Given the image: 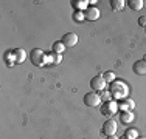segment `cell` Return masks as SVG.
I'll return each mask as SVG.
<instances>
[{"label":"cell","instance_id":"cell-2","mask_svg":"<svg viewBox=\"0 0 146 139\" xmlns=\"http://www.w3.org/2000/svg\"><path fill=\"white\" fill-rule=\"evenodd\" d=\"M109 90H110V94L113 97H117V99H123V97L127 94V87L120 81L112 82V85H110Z\"/></svg>","mask_w":146,"mask_h":139},{"label":"cell","instance_id":"cell-16","mask_svg":"<svg viewBox=\"0 0 146 139\" xmlns=\"http://www.w3.org/2000/svg\"><path fill=\"white\" fill-rule=\"evenodd\" d=\"M124 5H126L124 0H110V8H112L113 11H121V9L124 8Z\"/></svg>","mask_w":146,"mask_h":139},{"label":"cell","instance_id":"cell-17","mask_svg":"<svg viewBox=\"0 0 146 139\" xmlns=\"http://www.w3.org/2000/svg\"><path fill=\"white\" fill-rule=\"evenodd\" d=\"M65 51V47H64V43H62L61 40H58V42H54L53 43V53H58V54H62Z\"/></svg>","mask_w":146,"mask_h":139},{"label":"cell","instance_id":"cell-14","mask_svg":"<svg viewBox=\"0 0 146 139\" xmlns=\"http://www.w3.org/2000/svg\"><path fill=\"white\" fill-rule=\"evenodd\" d=\"M134 107H135V102L132 99H124V100H121L118 108H121V111H129L131 108H134Z\"/></svg>","mask_w":146,"mask_h":139},{"label":"cell","instance_id":"cell-15","mask_svg":"<svg viewBox=\"0 0 146 139\" xmlns=\"http://www.w3.org/2000/svg\"><path fill=\"white\" fill-rule=\"evenodd\" d=\"M120 121H121V124H131L132 121H134V114H132L131 111H121Z\"/></svg>","mask_w":146,"mask_h":139},{"label":"cell","instance_id":"cell-20","mask_svg":"<svg viewBox=\"0 0 146 139\" xmlns=\"http://www.w3.org/2000/svg\"><path fill=\"white\" fill-rule=\"evenodd\" d=\"M138 25L141 28H146V16H140L138 17Z\"/></svg>","mask_w":146,"mask_h":139},{"label":"cell","instance_id":"cell-4","mask_svg":"<svg viewBox=\"0 0 146 139\" xmlns=\"http://www.w3.org/2000/svg\"><path fill=\"white\" fill-rule=\"evenodd\" d=\"M101 102H103L101 96L95 91H90L87 94H84V104L87 107H98V105H101Z\"/></svg>","mask_w":146,"mask_h":139},{"label":"cell","instance_id":"cell-3","mask_svg":"<svg viewBox=\"0 0 146 139\" xmlns=\"http://www.w3.org/2000/svg\"><path fill=\"white\" fill-rule=\"evenodd\" d=\"M118 111V104L117 100H106L101 104V114L104 116H112Z\"/></svg>","mask_w":146,"mask_h":139},{"label":"cell","instance_id":"cell-19","mask_svg":"<svg viewBox=\"0 0 146 139\" xmlns=\"http://www.w3.org/2000/svg\"><path fill=\"white\" fill-rule=\"evenodd\" d=\"M103 77H104V81H106V82H110V83H112V82H115V77H117V76H115V73H113V71H106V73L103 74Z\"/></svg>","mask_w":146,"mask_h":139},{"label":"cell","instance_id":"cell-24","mask_svg":"<svg viewBox=\"0 0 146 139\" xmlns=\"http://www.w3.org/2000/svg\"><path fill=\"white\" fill-rule=\"evenodd\" d=\"M137 139H146V138H143V136H138Z\"/></svg>","mask_w":146,"mask_h":139},{"label":"cell","instance_id":"cell-8","mask_svg":"<svg viewBox=\"0 0 146 139\" xmlns=\"http://www.w3.org/2000/svg\"><path fill=\"white\" fill-rule=\"evenodd\" d=\"M132 71L138 76H146V57L135 62V64L132 65Z\"/></svg>","mask_w":146,"mask_h":139},{"label":"cell","instance_id":"cell-11","mask_svg":"<svg viewBox=\"0 0 146 139\" xmlns=\"http://www.w3.org/2000/svg\"><path fill=\"white\" fill-rule=\"evenodd\" d=\"M62 60V54L58 53H48L47 54V64L48 65H59Z\"/></svg>","mask_w":146,"mask_h":139},{"label":"cell","instance_id":"cell-22","mask_svg":"<svg viewBox=\"0 0 146 139\" xmlns=\"http://www.w3.org/2000/svg\"><path fill=\"white\" fill-rule=\"evenodd\" d=\"M110 97H112V94H110V91H109V93H104V94L101 96V99H104V100H112Z\"/></svg>","mask_w":146,"mask_h":139},{"label":"cell","instance_id":"cell-12","mask_svg":"<svg viewBox=\"0 0 146 139\" xmlns=\"http://www.w3.org/2000/svg\"><path fill=\"white\" fill-rule=\"evenodd\" d=\"M126 3L132 11H140V9H143V6H145L143 0H129V2H126Z\"/></svg>","mask_w":146,"mask_h":139},{"label":"cell","instance_id":"cell-6","mask_svg":"<svg viewBox=\"0 0 146 139\" xmlns=\"http://www.w3.org/2000/svg\"><path fill=\"white\" fill-rule=\"evenodd\" d=\"M101 131H103V134H106V136L115 134V131H117V122H115L113 119H107L106 122L103 124Z\"/></svg>","mask_w":146,"mask_h":139},{"label":"cell","instance_id":"cell-1","mask_svg":"<svg viewBox=\"0 0 146 139\" xmlns=\"http://www.w3.org/2000/svg\"><path fill=\"white\" fill-rule=\"evenodd\" d=\"M30 60L33 65H36V67H44L45 64H47V54H45V51H42L40 48H33L30 53Z\"/></svg>","mask_w":146,"mask_h":139},{"label":"cell","instance_id":"cell-21","mask_svg":"<svg viewBox=\"0 0 146 139\" xmlns=\"http://www.w3.org/2000/svg\"><path fill=\"white\" fill-rule=\"evenodd\" d=\"M82 19H86V17L82 16V12H81V11H76V12H75V20H76V22H81Z\"/></svg>","mask_w":146,"mask_h":139},{"label":"cell","instance_id":"cell-7","mask_svg":"<svg viewBox=\"0 0 146 139\" xmlns=\"http://www.w3.org/2000/svg\"><path fill=\"white\" fill-rule=\"evenodd\" d=\"M61 42L64 43L65 48H67V47L72 48V47H75V45L78 43V36H76L75 33H67V34H64V36H62Z\"/></svg>","mask_w":146,"mask_h":139},{"label":"cell","instance_id":"cell-5","mask_svg":"<svg viewBox=\"0 0 146 139\" xmlns=\"http://www.w3.org/2000/svg\"><path fill=\"white\" fill-rule=\"evenodd\" d=\"M106 81H104L103 74L101 76H95V77H92V81H90V88L93 90L95 93H103L104 88H106Z\"/></svg>","mask_w":146,"mask_h":139},{"label":"cell","instance_id":"cell-10","mask_svg":"<svg viewBox=\"0 0 146 139\" xmlns=\"http://www.w3.org/2000/svg\"><path fill=\"white\" fill-rule=\"evenodd\" d=\"M11 57L14 59V62H23L25 60V57H27V54H25V51L22 50V48H16V50H13L11 51Z\"/></svg>","mask_w":146,"mask_h":139},{"label":"cell","instance_id":"cell-23","mask_svg":"<svg viewBox=\"0 0 146 139\" xmlns=\"http://www.w3.org/2000/svg\"><path fill=\"white\" fill-rule=\"evenodd\" d=\"M107 139H118L115 134H110V136H107Z\"/></svg>","mask_w":146,"mask_h":139},{"label":"cell","instance_id":"cell-13","mask_svg":"<svg viewBox=\"0 0 146 139\" xmlns=\"http://www.w3.org/2000/svg\"><path fill=\"white\" fill-rule=\"evenodd\" d=\"M72 6H73V8H76L78 11H84V9L89 8V2H87V0H73Z\"/></svg>","mask_w":146,"mask_h":139},{"label":"cell","instance_id":"cell-9","mask_svg":"<svg viewBox=\"0 0 146 139\" xmlns=\"http://www.w3.org/2000/svg\"><path fill=\"white\" fill-rule=\"evenodd\" d=\"M86 20H90V22H95V20L100 19V9L96 6H89L84 12Z\"/></svg>","mask_w":146,"mask_h":139},{"label":"cell","instance_id":"cell-25","mask_svg":"<svg viewBox=\"0 0 146 139\" xmlns=\"http://www.w3.org/2000/svg\"><path fill=\"white\" fill-rule=\"evenodd\" d=\"M121 139H127V138H126V136H123V138H121Z\"/></svg>","mask_w":146,"mask_h":139},{"label":"cell","instance_id":"cell-18","mask_svg":"<svg viewBox=\"0 0 146 139\" xmlns=\"http://www.w3.org/2000/svg\"><path fill=\"white\" fill-rule=\"evenodd\" d=\"M124 136L127 139H137L138 138V131L135 130V128H127L126 133H124Z\"/></svg>","mask_w":146,"mask_h":139}]
</instances>
